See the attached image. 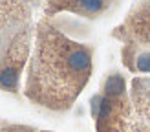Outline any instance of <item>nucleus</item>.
Instances as JSON below:
<instances>
[{
	"instance_id": "nucleus-1",
	"label": "nucleus",
	"mask_w": 150,
	"mask_h": 132,
	"mask_svg": "<svg viewBox=\"0 0 150 132\" xmlns=\"http://www.w3.org/2000/svg\"><path fill=\"white\" fill-rule=\"evenodd\" d=\"M95 46L81 42L42 17L35 24V42L28 68L24 95L33 105L66 112L86 88L93 72Z\"/></svg>"
},
{
	"instance_id": "nucleus-2",
	"label": "nucleus",
	"mask_w": 150,
	"mask_h": 132,
	"mask_svg": "<svg viewBox=\"0 0 150 132\" xmlns=\"http://www.w3.org/2000/svg\"><path fill=\"white\" fill-rule=\"evenodd\" d=\"M95 132H150V77L110 72L90 99Z\"/></svg>"
},
{
	"instance_id": "nucleus-3",
	"label": "nucleus",
	"mask_w": 150,
	"mask_h": 132,
	"mask_svg": "<svg viewBox=\"0 0 150 132\" xmlns=\"http://www.w3.org/2000/svg\"><path fill=\"white\" fill-rule=\"evenodd\" d=\"M121 42V62L130 73H150V2H134L110 31Z\"/></svg>"
},
{
	"instance_id": "nucleus-4",
	"label": "nucleus",
	"mask_w": 150,
	"mask_h": 132,
	"mask_svg": "<svg viewBox=\"0 0 150 132\" xmlns=\"http://www.w3.org/2000/svg\"><path fill=\"white\" fill-rule=\"evenodd\" d=\"M33 37H35V26L31 24L26 29H22L2 53V57H0V90L18 94L20 75L24 72V66H28L29 62V57H31Z\"/></svg>"
},
{
	"instance_id": "nucleus-5",
	"label": "nucleus",
	"mask_w": 150,
	"mask_h": 132,
	"mask_svg": "<svg viewBox=\"0 0 150 132\" xmlns=\"http://www.w3.org/2000/svg\"><path fill=\"white\" fill-rule=\"evenodd\" d=\"M31 17H33V4L0 2V57L22 29L33 24Z\"/></svg>"
},
{
	"instance_id": "nucleus-6",
	"label": "nucleus",
	"mask_w": 150,
	"mask_h": 132,
	"mask_svg": "<svg viewBox=\"0 0 150 132\" xmlns=\"http://www.w3.org/2000/svg\"><path fill=\"white\" fill-rule=\"evenodd\" d=\"M115 2H106V0H84V2H44L42 4V11L44 17L53 18L59 13H73L77 17H84V18H99L101 15L106 11L114 9Z\"/></svg>"
},
{
	"instance_id": "nucleus-7",
	"label": "nucleus",
	"mask_w": 150,
	"mask_h": 132,
	"mask_svg": "<svg viewBox=\"0 0 150 132\" xmlns=\"http://www.w3.org/2000/svg\"><path fill=\"white\" fill-rule=\"evenodd\" d=\"M0 132H55V130H40L31 125H18V123H4Z\"/></svg>"
}]
</instances>
